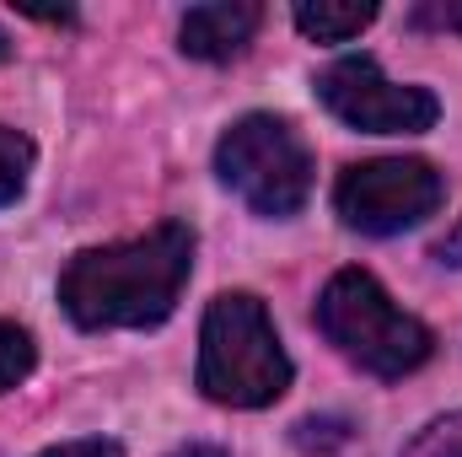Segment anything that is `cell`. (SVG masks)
I'll return each instance as SVG.
<instances>
[{"label": "cell", "instance_id": "3957f363", "mask_svg": "<svg viewBox=\"0 0 462 457\" xmlns=\"http://www.w3.org/2000/svg\"><path fill=\"white\" fill-rule=\"evenodd\" d=\"M318 329H323V340L334 344L345 360H355L371 377H387V382L420 371L430 360V350H436V334L414 312H403L382 291V280L365 275V269H339L323 285Z\"/></svg>", "mask_w": 462, "mask_h": 457}, {"label": "cell", "instance_id": "9a60e30c", "mask_svg": "<svg viewBox=\"0 0 462 457\" xmlns=\"http://www.w3.org/2000/svg\"><path fill=\"white\" fill-rule=\"evenodd\" d=\"M0 60H11V38L5 33H0Z\"/></svg>", "mask_w": 462, "mask_h": 457}, {"label": "cell", "instance_id": "52a82bcc", "mask_svg": "<svg viewBox=\"0 0 462 457\" xmlns=\"http://www.w3.org/2000/svg\"><path fill=\"white\" fill-rule=\"evenodd\" d=\"M258 22H263V5H253V0H210V5H194L183 16V27H178V49L189 60L221 65V60H236L253 43Z\"/></svg>", "mask_w": 462, "mask_h": 457}, {"label": "cell", "instance_id": "5b68a950", "mask_svg": "<svg viewBox=\"0 0 462 457\" xmlns=\"http://www.w3.org/2000/svg\"><path fill=\"white\" fill-rule=\"evenodd\" d=\"M447 200V178L425 156H376L355 162L334 183V210L349 231L365 237H398L436 216Z\"/></svg>", "mask_w": 462, "mask_h": 457}, {"label": "cell", "instance_id": "9c48e42d", "mask_svg": "<svg viewBox=\"0 0 462 457\" xmlns=\"http://www.w3.org/2000/svg\"><path fill=\"white\" fill-rule=\"evenodd\" d=\"M32 173V140L11 124H0V205H16Z\"/></svg>", "mask_w": 462, "mask_h": 457}, {"label": "cell", "instance_id": "7c38bea8", "mask_svg": "<svg viewBox=\"0 0 462 457\" xmlns=\"http://www.w3.org/2000/svg\"><path fill=\"white\" fill-rule=\"evenodd\" d=\"M409 27H420V33H462V0H425V5H414Z\"/></svg>", "mask_w": 462, "mask_h": 457}, {"label": "cell", "instance_id": "5bb4252c", "mask_svg": "<svg viewBox=\"0 0 462 457\" xmlns=\"http://www.w3.org/2000/svg\"><path fill=\"white\" fill-rule=\"evenodd\" d=\"M172 457H226L221 447H210V442H189V447H178Z\"/></svg>", "mask_w": 462, "mask_h": 457}, {"label": "cell", "instance_id": "8fae6325", "mask_svg": "<svg viewBox=\"0 0 462 457\" xmlns=\"http://www.w3.org/2000/svg\"><path fill=\"white\" fill-rule=\"evenodd\" d=\"M403 457H462V415H447V420H436V425H425Z\"/></svg>", "mask_w": 462, "mask_h": 457}, {"label": "cell", "instance_id": "277c9868", "mask_svg": "<svg viewBox=\"0 0 462 457\" xmlns=\"http://www.w3.org/2000/svg\"><path fill=\"white\" fill-rule=\"evenodd\" d=\"M216 173L247 210H258L269 221L296 216L307 205V194H312V178H318L312 145L301 140V129L291 118L280 114L236 118L221 135V145H216Z\"/></svg>", "mask_w": 462, "mask_h": 457}, {"label": "cell", "instance_id": "6da1fadb", "mask_svg": "<svg viewBox=\"0 0 462 457\" xmlns=\"http://www.w3.org/2000/svg\"><path fill=\"white\" fill-rule=\"evenodd\" d=\"M194 275L189 221H162L145 237L87 247L60 275V307L76 329H156L172 318Z\"/></svg>", "mask_w": 462, "mask_h": 457}, {"label": "cell", "instance_id": "8992f818", "mask_svg": "<svg viewBox=\"0 0 462 457\" xmlns=\"http://www.w3.org/2000/svg\"><path fill=\"white\" fill-rule=\"evenodd\" d=\"M318 103L339 118V124L365 129V135H425L441 118V103H436L430 87L393 81L371 54L334 60L318 76Z\"/></svg>", "mask_w": 462, "mask_h": 457}, {"label": "cell", "instance_id": "ba28073f", "mask_svg": "<svg viewBox=\"0 0 462 457\" xmlns=\"http://www.w3.org/2000/svg\"><path fill=\"white\" fill-rule=\"evenodd\" d=\"M376 22V0H301L296 27L312 43H349Z\"/></svg>", "mask_w": 462, "mask_h": 457}, {"label": "cell", "instance_id": "7a4b0ae2", "mask_svg": "<svg viewBox=\"0 0 462 457\" xmlns=\"http://www.w3.org/2000/svg\"><path fill=\"white\" fill-rule=\"evenodd\" d=\"M291 387V355L253 291H226L199 323V393L226 409H263Z\"/></svg>", "mask_w": 462, "mask_h": 457}, {"label": "cell", "instance_id": "4fadbf2b", "mask_svg": "<svg viewBox=\"0 0 462 457\" xmlns=\"http://www.w3.org/2000/svg\"><path fill=\"white\" fill-rule=\"evenodd\" d=\"M38 457H124V447L114 436H81V442H60V447H49Z\"/></svg>", "mask_w": 462, "mask_h": 457}, {"label": "cell", "instance_id": "30bf717a", "mask_svg": "<svg viewBox=\"0 0 462 457\" xmlns=\"http://www.w3.org/2000/svg\"><path fill=\"white\" fill-rule=\"evenodd\" d=\"M38 366V344L22 323H0V393H11L16 382H27Z\"/></svg>", "mask_w": 462, "mask_h": 457}]
</instances>
